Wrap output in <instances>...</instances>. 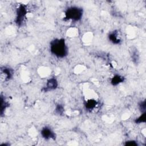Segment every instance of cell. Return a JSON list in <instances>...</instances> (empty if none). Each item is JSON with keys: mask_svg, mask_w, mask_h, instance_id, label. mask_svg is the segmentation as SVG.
<instances>
[{"mask_svg": "<svg viewBox=\"0 0 146 146\" xmlns=\"http://www.w3.org/2000/svg\"><path fill=\"white\" fill-rule=\"evenodd\" d=\"M51 53L58 58H63L68 55V47L64 38H56L50 43Z\"/></svg>", "mask_w": 146, "mask_h": 146, "instance_id": "6da1fadb", "label": "cell"}, {"mask_svg": "<svg viewBox=\"0 0 146 146\" xmlns=\"http://www.w3.org/2000/svg\"><path fill=\"white\" fill-rule=\"evenodd\" d=\"M83 10L82 8L78 6H71L68 7L64 12V21H72L73 22H78L82 18Z\"/></svg>", "mask_w": 146, "mask_h": 146, "instance_id": "7a4b0ae2", "label": "cell"}, {"mask_svg": "<svg viewBox=\"0 0 146 146\" xmlns=\"http://www.w3.org/2000/svg\"><path fill=\"white\" fill-rule=\"evenodd\" d=\"M27 14V8L26 5L23 4L19 5L16 10V17L15 20V22L18 26L20 27L23 24L26 19Z\"/></svg>", "mask_w": 146, "mask_h": 146, "instance_id": "3957f363", "label": "cell"}, {"mask_svg": "<svg viewBox=\"0 0 146 146\" xmlns=\"http://www.w3.org/2000/svg\"><path fill=\"white\" fill-rule=\"evenodd\" d=\"M40 134L42 137L45 140H55L56 139V134L54 132V131L49 127L45 126L43 127L40 131Z\"/></svg>", "mask_w": 146, "mask_h": 146, "instance_id": "277c9868", "label": "cell"}, {"mask_svg": "<svg viewBox=\"0 0 146 146\" xmlns=\"http://www.w3.org/2000/svg\"><path fill=\"white\" fill-rule=\"evenodd\" d=\"M58 86V82L56 78H51L46 82V86L43 88L44 92H48L56 90Z\"/></svg>", "mask_w": 146, "mask_h": 146, "instance_id": "5b68a950", "label": "cell"}, {"mask_svg": "<svg viewBox=\"0 0 146 146\" xmlns=\"http://www.w3.org/2000/svg\"><path fill=\"white\" fill-rule=\"evenodd\" d=\"M108 38L109 40L114 44H119L121 42L120 37L119 36V32L117 30H113L110 33Z\"/></svg>", "mask_w": 146, "mask_h": 146, "instance_id": "8992f818", "label": "cell"}, {"mask_svg": "<svg viewBox=\"0 0 146 146\" xmlns=\"http://www.w3.org/2000/svg\"><path fill=\"white\" fill-rule=\"evenodd\" d=\"M1 73L5 77V80H9L13 78L14 75V71H13V70L10 67L3 66L1 67Z\"/></svg>", "mask_w": 146, "mask_h": 146, "instance_id": "52a82bcc", "label": "cell"}, {"mask_svg": "<svg viewBox=\"0 0 146 146\" xmlns=\"http://www.w3.org/2000/svg\"><path fill=\"white\" fill-rule=\"evenodd\" d=\"M124 81V77L120 75H115L111 79V83L112 86H115L123 83Z\"/></svg>", "mask_w": 146, "mask_h": 146, "instance_id": "ba28073f", "label": "cell"}, {"mask_svg": "<svg viewBox=\"0 0 146 146\" xmlns=\"http://www.w3.org/2000/svg\"><path fill=\"white\" fill-rule=\"evenodd\" d=\"M97 105V102L95 99H89L84 104L86 110L91 111L93 110Z\"/></svg>", "mask_w": 146, "mask_h": 146, "instance_id": "9c48e42d", "label": "cell"}, {"mask_svg": "<svg viewBox=\"0 0 146 146\" xmlns=\"http://www.w3.org/2000/svg\"><path fill=\"white\" fill-rule=\"evenodd\" d=\"M9 106V104L5 100L2 95H1V116L2 117L5 113L6 109Z\"/></svg>", "mask_w": 146, "mask_h": 146, "instance_id": "30bf717a", "label": "cell"}, {"mask_svg": "<svg viewBox=\"0 0 146 146\" xmlns=\"http://www.w3.org/2000/svg\"><path fill=\"white\" fill-rule=\"evenodd\" d=\"M64 112V106L62 104H59V103L56 104L55 108V113L58 115H63Z\"/></svg>", "mask_w": 146, "mask_h": 146, "instance_id": "8fae6325", "label": "cell"}, {"mask_svg": "<svg viewBox=\"0 0 146 146\" xmlns=\"http://www.w3.org/2000/svg\"><path fill=\"white\" fill-rule=\"evenodd\" d=\"M145 117H146L145 112H143V113H141L140 116H139L137 118H136L135 120V122L136 124H140V123H145V121H146Z\"/></svg>", "mask_w": 146, "mask_h": 146, "instance_id": "7c38bea8", "label": "cell"}, {"mask_svg": "<svg viewBox=\"0 0 146 146\" xmlns=\"http://www.w3.org/2000/svg\"><path fill=\"white\" fill-rule=\"evenodd\" d=\"M139 108L141 113L145 112V110H146V101H145V100H144L143 101H141L139 103Z\"/></svg>", "mask_w": 146, "mask_h": 146, "instance_id": "4fadbf2b", "label": "cell"}, {"mask_svg": "<svg viewBox=\"0 0 146 146\" xmlns=\"http://www.w3.org/2000/svg\"><path fill=\"white\" fill-rule=\"evenodd\" d=\"M124 145L126 146H137L138 144L136 141L135 140H128L124 143Z\"/></svg>", "mask_w": 146, "mask_h": 146, "instance_id": "5bb4252c", "label": "cell"}, {"mask_svg": "<svg viewBox=\"0 0 146 146\" xmlns=\"http://www.w3.org/2000/svg\"><path fill=\"white\" fill-rule=\"evenodd\" d=\"M10 145V144L9 143H3L1 144V146H9Z\"/></svg>", "mask_w": 146, "mask_h": 146, "instance_id": "9a60e30c", "label": "cell"}]
</instances>
